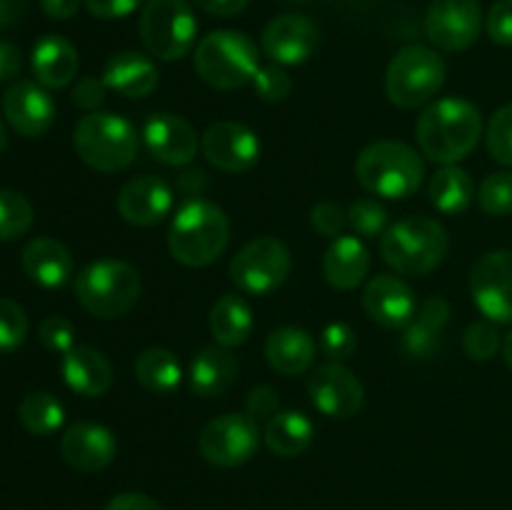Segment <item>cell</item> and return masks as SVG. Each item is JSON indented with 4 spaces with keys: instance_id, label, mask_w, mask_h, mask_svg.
<instances>
[{
    "instance_id": "obj_48",
    "label": "cell",
    "mask_w": 512,
    "mask_h": 510,
    "mask_svg": "<svg viewBox=\"0 0 512 510\" xmlns=\"http://www.w3.org/2000/svg\"><path fill=\"white\" fill-rule=\"evenodd\" d=\"M105 93H108V85L103 83V78H80L73 88V103L78 108L88 110V113H95L100 105L105 103Z\"/></svg>"
},
{
    "instance_id": "obj_32",
    "label": "cell",
    "mask_w": 512,
    "mask_h": 510,
    "mask_svg": "<svg viewBox=\"0 0 512 510\" xmlns=\"http://www.w3.org/2000/svg\"><path fill=\"white\" fill-rule=\"evenodd\" d=\"M135 378L148 393L170 395L180 388L183 368L168 348H145L135 358Z\"/></svg>"
},
{
    "instance_id": "obj_47",
    "label": "cell",
    "mask_w": 512,
    "mask_h": 510,
    "mask_svg": "<svg viewBox=\"0 0 512 510\" xmlns=\"http://www.w3.org/2000/svg\"><path fill=\"white\" fill-rule=\"evenodd\" d=\"M413 320L415 323L425 325V328L443 333L445 325H448L450 320V303L445 298H440V295H433V298L423 300V303L418 305Z\"/></svg>"
},
{
    "instance_id": "obj_34",
    "label": "cell",
    "mask_w": 512,
    "mask_h": 510,
    "mask_svg": "<svg viewBox=\"0 0 512 510\" xmlns=\"http://www.w3.org/2000/svg\"><path fill=\"white\" fill-rule=\"evenodd\" d=\"M33 205L18 190H0V243L23 238L33 225Z\"/></svg>"
},
{
    "instance_id": "obj_23",
    "label": "cell",
    "mask_w": 512,
    "mask_h": 510,
    "mask_svg": "<svg viewBox=\"0 0 512 510\" xmlns=\"http://www.w3.org/2000/svg\"><path fill=\"white\" fill-rule=\"evenodd\" d=\"M30 68H33L35 80H38L43 88H65V85H70L78 78V50H75V45L70 43V40H65L63 35H43V38L35 43L33 55H30Z\"/></svg>"
},
{
    "instance_id": "obj_17",
    "label": "cell",
    "mask_w": 512,
    "mask_h": 510,
    "mask_svg": "<svg viewBox=\"0 0 512 510\" xmlns=\"http://www.w3.org/2000/svg\"><path fill=\"white\" fill-rule=\"evenodd\" d=\"M3 115L23 138H40L55 120V100L38 80H18L3 93Z\"/></svg>"
},
{
    "instance_id": "obj_36",
    "label": "cell",
    "mask_w": 512,
    "mask_h": 510,
    "mask_svg": "<svg viewBox=\"0 0 512 510\" xmlns=\"http://www.w3.org/2000/svg\"><path fill=\"white\" fill-rule=\"evenodd\" d=\"M478 205L490 218H505L512 213V173H490L478 188Z\"/></svg>"
},
{
    "instance_id": "obj_15",
    "label": "cell",
    "mask_w": 512,
    "mask_h": 510,
    "mask_svg": "<svg viewBox=\"0 0 512 510\" xmlns=\"http://www.w3.org/2000/svg\"><path fill=\"white\" fill-rule=\"evenodd\" d=\"M308 395L315 408L335 420H348L360 413L365 390L358 375L343 363H323L310 373Z\"/></svg>"
},
{
    "instance_id": "obj_38",
    "label": "cell",
    "mask_w": 512,
    "mask_h": 510,
    "mask_svg": "<svg viewBox=\"0 0 512 510\" xmlns=\"http://www.w3.org/2000/svg\"><path fill=\"white\" fill-rule=\"evenodd\" d=\"M253 88L265 103H283L293 90V78L283 65H260L258 73L253 75Z\"/></svg>"
},
{
    "instance_id": "obj_28",
    "label": "cell",
    "mask_w": 512,
    "mask_h": 510,
    "mask_svg": "<svg viewBox=\"0 0 512 510\" xmlns=\"http://www.w3.org/2000/svg\"><path fill=\"white\" fill-rule=\"evenodd\" d=\"M315 353H318V345L313 335L295 325L273 330L265 340V358L270 368L283 375L308 373L315 363Z\"/></svg>"
},
{
    "instance_id": "obj_7",
    "label": "cell",
    "mask_w": 512,
    "mask_h": 510,
    "mask_svg": "<svg viewBox=\"0 0 512 510\" xmlns=\"http://www.w3.org/2000/svg\"><path fill=\"white\" fill-rule=\"evenodd\" d=\"M195 73L215 90H238L253 83L260 68L258 45L240 30H213L198 43Z\"/></svg>"
},
{
    "instance_id": "obj_8",
    "label": "cell",
    "mask_w": 512,
    "mask_h": 510,
    "mask_svg": "<svg viewBox=\"0 0 512 510\" xmlns=\"http://www.w3.org/2000/svg\"><path fill=\"white\" fill-rule=\"evenodd\" d=\"M445 75L448 65L438 50L428 45H405L385 70V95L398 108H420L443 90Z\"/></svg>"
},
{
    "instance_id": "obj_52",
    "label": "cell",
    "mask_w": 512,
    "mask_h": 510,
    "mask_svg": "<svg viewBox=\"0 0 512 510\" xmlns=\"http://www.w3.org/2000/svg\"><path fill=\"white\" fill-rule=\"evenodd\" d=\"M200 10L210 15H218V18H233V15L243 13L248 8L250 0H193Z\"/></svg>"
},
{
    "instance_id": "obj_44",
    "label": "cell",
    "mask_w": 512,
    "mask_h": 510,
    "mask_svg": "<svg viewBox=\"0 0 512 510\" xmlns=\"http://www.w3.org/2000/svg\"><path fill=\"white\" fill-rule=\"evenodd\" d=\"M310 225H313V230L318 235H323V238H340L345 230V225H348V210L340 208L338 203H318L313 205V210H310Z\"/></svg>"
},
{
    "instance_id": "obj_12",
    "label": "cell",
    "mask_w": 512,
    "mask_h": 510,
    "mask_svg": "<svg viewBox=\"0 0 512 510\" xmlns=\"http://www.w3.org/2000/svg\"><path fill=\"white\" fill-rule=\"evenodd\" d=\"M470 295L490 323H512V250H490L470 270Z\"/></svg>"
},
{
    "instance_id": "obj_45",
    "label": "cell",
    "mask_w": 512,
    "mask_h": 510,
    "mask_svg": "<svg viewBox=\"0 0 512 510\" xmlns=\"http://www.w3.org/2000/svg\"><path fill=\"white\" fill-rule=\"evenodd\" d=\"M485 30H488V38L495 45H503L510 48L512 45V0H498L493 3V8L488 10V18H485Z\"/></svg>"
},
{
    "instance_id": "obj_3",
    "label": "cell",
    "mask_w": 512,
    "mask_h": 510,
    "mask_svg": "<svg viewBox=\"0 0 512 510\" xmlns=\"http://www.w3.org/2000/svg\"><path fill=\"white\" fill-rule=\"evenodd\" d=\"M358 183L385 200H403L418 193L425 178V163L418 150L400 140H378L360 150L355 160Z\"/></svg>"
},
{
    "instance_id": "obj_33",
    "label": "cell",
    "mask_w": 512,
    "mask_h": 510,
    "mask_svg": "<svg viewBox=\"0 0 512 510\" xmlns=\"http://www.w3.org/2000/svg\"><path fill=\"white\" fill-rule=\"evenodd\" d=\"M18 418L28 433L40 435H53L63 428L65 410L63 403L55 398L48 390H33V393L25 395L18 405Z\"/></svg>"
},
{
    "instance_id": "obj_14",
    "label": "cell",
    "mask_w": 512,
    "mask_h": 510,
    "mask_svg": "<svg viewBox=\"0 0 512 510\" xmlns=\"http://www.w3.org/2000/svg\"><path fill=\"white\" fill-rule=\"evenodd\" d=\"M200 148L208 158L210 165H215L223 173H248L258 165L260 160V138L253 128L238 120H220L213 123L200 138Z\"/></svg>"
},
{
    "instance_id": "obj_50",
    "label": "cell",
    "mask_w": 512,
    "mask_h": 510,
    "mask_svg": "<svg viewBox=\"0 0 512 510\" xmlns=\"http://www.w3.org/2000/svg\"><path fill=\"white\" fill-rule=\"evenodd\" d=\"M23 70V50L10 40H0V83L18 78Z\"/></svg>"
},
{
    "instance_id": "obj_53",
    "label": "cell",
    "mask_w": 512,
    "mask_h": 510,
    "mask_svg": "<svg viewBox=\"0 0 512 510\" xmlns=\"http://www.w3.org/2000/svg\"><path fill=\"white\" fill-rule=\"evenodd\" d=\"M83 0H40V10L53 20H70L78 15Z\"/></svg>"
},
{
    "instance_id": "obj_35",
    "label": "cell",
    "mask_w": 512,
    "mask_h": 510,
    "mask_svg": "<svg viewBox=\"0 0 512 510\" xmlns=\"http://www.w3.org/2000/svg\"><path fill=\"white\" fill-rule=\"evenodd\" d=\"M388 220V208L375 198H358L348 208V225L358 238L373 240L378 235L383 238V233L388 230Z\"/></svg>"
},
{
    "instance_id": "obj_26",
    "label": "cell",
    "mask_w": 512,
    "mask_h": 510,
    "mask_svg": "<svg viewBox=\"0 0 512 510\" xmlns=\"http://www.w3.org/2000/svg\"><path fill=\"white\" fill-rule=\"evenodd\" d=\"M370 273V250L358 235H340L323 255V275L333 288L355 290Z\"/></svg>"
},
{
    "instance_id": "obj_4",
    "label": "cell",
    "mask_w": 512,
    "mask_h": 510,
    "mask_svg": "<svg viewBox=\"0 0 512 510\" xmlns=\"http://www.w3.org/2000/svg\"><path fill=\"white\" fill-rule=\"evenodd\" d=\"M450 248L448 230L430 215H408L390 225L380 238V255L403 275H428L445 260Z\"/></svg>"
},
{
    "instance_id": "obj_21",
    "label": "cell",
    "mask_w": 512,
    "mask_h": 510,
    "mask_svg": "<svg viewBox=\"0 0 512 510\" xmlns=\"http://www.w3.org/2000/svg\"><path fill=\"white\" fill-rule=\"evenodd\" d=\"M145 148L165 165H188L198 155V135L193 125L175 113H155L143 125Z\"/></svg>"
},
{
    "instance_id": "obj_16",
    "label": "cell",
    "mask_w": 512,
    "mask_h": 510,
    "mask_svg": "<svg viewBox=\"0 0 512 510\" xmlns=\"http://www.w3.org/2000/svg\"><path fill=\"white\" fill-rule=\"evenodd\" d=\"M263 53L275 65H300L313 58L320 45V30L310 18L298 13L278 15L263 30Z\"/></svg>"
},
{
    "instance_id": "obj_2",
    "label": "cell",
    "mask_w": 512,
    "mask_h": 510,
    "mask_svg": "<svg viewBox=\"0 0 512 510\" xmlns=\"http://www.w3.org/2000/svg\"><path fill=\"white\" fill-rule=\"evenodd\" d=\"M230 243V220L220 205L210 200H188L173 215L168 230V250L188 268H205L225 253Z\"/></svg>"
},
{
    "instance_id": "obj_19",
    "label": "cell",
    "mask_w": 512,
    "mask_h": 510,
    "mask_svg": "<svg viewBox=\"0 0 512 510\" xmlns=\"http://www.w3.org/2000/svg\"><path fill=\"white\" fill-rule=\"evenodd\" d=\"M60 453L70 468L80 470V473H98L115 460L118 440H115L113 430L105 425L80 420L63 433Z\"/></svg>"
},
{
    "instance_id": "obj_10",
    "label": "cell",
    "mask_w": 512,
    "mask_h": 510,
    "mask_svg": "<svg viewBox=\"0 0 512 510\" xmlns=\"http://www.w3.org/2000/svg\"><path fill=\"white\" fill-rule=\"evenodd\" d=\"M293 258L283 240L255 238L245 243L230 260V280L248 295H268L288 280Z\"/></svg>"
},
{
    "instance_id": "obj_30",
    "label": "cell",
    "mask_w": 512,
    "mask_h": 510,
    "mask_svg": "<svg viewBox=\"0 0 512 510\" xmlns=\"http://www.w3.org/2000/svg\"><path fill=\"white\" fill-rule=\"evenodd\" d=\"M210 333H213L215 343L230 350L248 343L250 333H253V310H250L248 300L235 293L215 300L213 310H210Z\"/></svg>"
},
{
    "instance_id": "obj_46",
    "label": "cell",
    "mask_w": 512,
    "mask_h": 510,
    "mask_svg": "<svg viewBox=\"0 0 512 510\" xmlns=\"http://www.w3.org/2000/svg\"><path fill=\"white\" fill-rule=\"evenodd\" d=\"M280 408V393L273 385H258L245 398V413L253 420H270Z\"/></svg>"
},
{
    "instance_id": "obj_11",
    "label": "cell",
    "mask_w": 512,
    "mask_h": 510,
    "mask_svg": "<svg viewBox=\"0 0 512 510\" xmlns=\"http://www.w3.org/2000/svg\"><path fill=\"white\" fill-rule=\"evenodd\" d=\"M260 440L258 420L248 413H225L200 430L198 450L215 468H238L258 453Z\"/></svg>"
},
{
    "instance_id": "obj_55",
    "label": "cell",
    "mask_w": 512,
    "mask_h": 510,
    "mask_svg": "<svg viewBox=\"0 0 512 510\" xmlns=\"http://www.w3.org/2000/svg\"><path fill=\"white\" fill-rule=\"evenodd\" d=\"M503 358H505V363H508V368L512 370V330L505 335V340H503Z\"/></svg>"
},
{
    "instance_id": "obj_42",
    "label": "cell",
    "mask_w": 512,
    "mask_h": 510,
    "mask_svg": "<svg viewBox=\"0 0 512 510\" xmlns=\"http://www.w3.org/2000/svg\"><path fill=\"white\" fill-rule=\"evenodd\" d=\"M38 338L50 353L65 355L70 348H75V328L70 320L60 318V315H48L43 318L38 328Z\"/></svg>"
},
{
    "instance_id": "obj_25",
    "label": "cell",
    "mask_w": 512,
    "mask_h": 510,
    "mask_svg": "<svg viewBox=\"0 0 512 510\" xmlns=\"http://www.w3.org/2000/svg\"><path fill=\"white\" fill-rule=\"evenodd\" d=\"M103 83L123 98H148L158 88V68L148 55L123 50L110 55L103 68Z\"/></svg>"
},
{
    "instance_id": "obj_41",
    "label": "cell",
    "mask_w": 512,
    "mask_h": 510,
    "mask_svg": "<svg viewBox=\"0 0 512 510\" xmlns=\"http://www.w3.org/2000/svg\"><path fill=\"white\" fill-rule=\"evenodd\" d=\"M503 348L498 328L493 323H473L463 333V350L470 360H490Z\"/></svg>"
},
{
    "instance_id": "obj_9",
    "label": "cell",
    "mask_w": 512,
    "mask_h": 510,
    "mask_svg": "<svg viewBox=\"0 0 512 510\" xmlns=\"http://www.w3.org/2000/svg\"><path fill=\"white\" fill-rule=\"evenodd\" d=\"M140 38L153 58L173 63L198 40V18L188 0H148L140 10Z\"/></svg>"
},
{
    "instance_id": "obj_27",
    "label": "cell",
    "mask_w": 512,
    "mask_h": 510,
    "mask_svg": "<svg viewBox=\"0 0 512 510\" xmlns=\"http://www.w3.org/2000/svg\"><path fill=\"white\" fill-rule=\"evenodd\" d=\"M190 390L200 398H218L238 378V360L223 345H205L190 363Z\"/></svg>"
},
{
    "instance_id": "obj_56",
    "label": "cell",
    "mask_w": 512,
    "mask_h": 510,
    "mask_svg": "<svg viewBox=\"0 0 512 510\" xmlns=\"http://www.w3.org/2000/svg\"><path fill=\"white\" fill-rule=\"evenodd\" d=\"M5 145H8V133H5L3 120H0V153H3V150H5Z\"/></svg>"
},
{
    "instance_id": "obj_43",
    "label": "cell",
    "mask_w": 512,
    "mask_h": 510,
    "mask_svg": "<svg viewBox=\"0 0 512 510\" xmlns=\"http://www.w3.org/2000/svg\"><path fill=\"white\" fill-rule=\"evenodd\" d=\"M440 343H443V333H438V330L425 328V325L415 323V320L405 325L403 350L410 358H430V355L438 353Z\"/></svg>"
},
{
    "instance_id": "obj_24",
    "label": "cell",
    "mask_w": 512,
    "mask_h": 510,
    "mask_svg": "<svg viewBox=\"0 0 512 510\" xmlns=\"http://www.w3.org/2000/svg\"><path fill=\"white\" fill-rule=\"evenodd\" d=\"M23 270L40 288H63L73 278V255L60 240L40 235L23 248Z\"/></svg>"
},
{
    "instance_id": "obj_13",
    "label": "cell",
    "mask_w": 512,
    "mask_h": 510,
    "mask_svg": "<svg viewBox=\"0 0 512 510\" xmlns=\"http://www.w3.org/2000/svg\"><path fill=\"white\" fill-rule=\"evenodd\" d=\"M483 30L480 0H433L425 13V35L443 53H460L478 40Z\"/></svg>"
},
{
    "instance_id": "obj_6",
    "label": "cell",
    "mask_w": 512,
    "mask_h": 510,
    "mask_svg": "<svg viewBox=\"0 0 512 510\" xmlns=\"http://www.w3.org/2000/svg\"><path fill=\"white\" fill-rule=\"evenodd\" d=\"M73 145L80 160L93 170L118 173L135 160L140 138L130 120L115 113L95 110V113L83 115L78 120L73 130Z\"/></svg>"
},
{
    "instance_id": "obj_39",
    "label": "cell",
    "mask_w": 512,
    "mask_h": 510,
    "mask_svg": "<svg viewBox=\"0 0 512 510\" xmlns=\"http://www.w3.org/2000/svg\"><path fill=\"white\" fill-rule=\"evenodd\" d=\"M488 150L498 163L512 168V103L495 110L488 123Z\"/></svg>"
},
{
    "instance_id": "obj_51",
    "label": "cell",
    "mask_w": 512,
    "mask_h": 510,
    "mask_svg": "<svg viewBox=\"0 0 512 510\" xmlns=\"http://www.w3.org/2000/svg\"><path fill=\"white\" fill-rule=\"evenodd\" d=\"M105 510H163V505L158 500H153L150 495L145 493H118L108 500Z\"/></svg>"
},
{
    "instance_id": "obj_37",
    "label": "cell",
    "mask_w": 512,
    "mask_h": 510,
    "mask_svg": "<svg viewBox=\"0 0 512 510\" xmlns=\"http://www.w3.org/2000/svg\"><path fill=\"white\" fill-rule=\"evenodd\" d=\"M28 338V315L23 305L0 298V353H13Z\"/></svg>"
},
{
    "instance_id": "obj_1",
    "label": "cell",
    "mask_w": 512,
    "mask_h": 510,
    "mask_svg": "<svg viewBox=\"0 0 512 510\" xmlns=\"http://www.w3.org/2000/svg\"><path fill=\"white\" fill-rule=\"evenodd\" d=\"M483 135V113L465 98H440L423 110L415 125L420 153L440 165H458Z\"/></svg>"
},
{
    "instance_id": "obj_31",
    "label": "cell",
    "mask_w": 512,
    "mask_h": 510,
    "mask_svg": "<svg viewBox=\"0 0 512 510\" xmlns=\"http://www.w3.org/2000/svg\"><path fill=\"white\" fill-rule=\"evenodd\" d=\"M430 203L443 215H460L473 205L475 183L468 170L458 165H443L438 173L430 178L428 185Z\"/></svg>"
},
{
    "instance_id": "obj_40",
    "label": "cell",
    "mask_w": 512,
    "mask_h": 510,
    "mask_svg": "<svg viewBox=\"0 0 512 510\" xmlns=\"http://www.w3.org/2000/svg\"><path fill=\"white\" fill-rule=\"evenodd\" d=\"M358 348V335L348 323H328L320 333V353L330 360V363H343Z\"/></svg>"
},
{
    "instance_id": "obj_54",
    "label": "cell",
    "mask_w": 512,
    "mask_h": 510,
    "mask_svg": "<svg viewBox=\"0 0 512 510\" xmlns=\"http://www.w3.org/2000/svg\"><path fill=\"white\" fill-rule=\"evenodd\" d=\"M28 13V0H0V30L13 28Z\"/></svg>"
},
{
    "instance_id": "obj_5",
    "label": "cell",
    "mask_w": 512,
    "mask_h": 510,
    "mask_svg": "<svg viewBox=\"0 0 512 510\" xmlns=\"http://www.w3.org/2000/svg\"><path fill=\"white\" fill-rule=\"evenodd\" d=\"M143 293L138 268L125 260H93L75 275V298L95 318H120L130 313Z\"/></svg>"
},
{
    "instance_id": "obj_29",
    "label": "cell",
    "mask_w": 512,
    "mask_h": 510,
    "mask_svg": "<svg viewBox=\"0 0 512 510\" xmlns=\"http://www.w3.org/2000/svg\"><path fill=\"white\" fill-rule=\"evenodd\" d=\"M313 438V420L300 410H278L263 428L265 445L278 458H298L313 445Z\"/></svg>"
},
{
    "instance_id": "obj_18",
    "label": "cell",
    "mask_w": 512,
    "mask_h": 510,
    "mask_svg": "<svg viewBox=\"0 0 512 510\" xmlns=\"http://www.w3.org/2000/svg\"><path fill=\"white\" fill-rule=\"evenodd\" d=\"M363 308L373 323L383 328H405L415 318L418 298L415 290L398 275H375L363 290Z\"/></svg>"
},
{
    "instance_id": "obj_22",
    "label": "cell",
    "mask_w": 512,
    "mask_h": 510,
    "mask_svg": "<svg viewBox=\"0 0 512 510\" xmlns=\"http://www.w3.org/2000/svg\"><path fill=\"white\" fill-rule=\"evenodd\" d=\"M63 380L73 393L83 398H100L113 385V365L100 350L90 345H75L63 355Z\"/></svg>"
},
{
    "instance_id": "obj_49",
    "label": "cell",
    "mask_w": 512,
    "mask_h": 510,
    "mask_svg": "<svg viewBox=\"0 0 512 510\" xmlns=\"http://www.w3.org/2000/svg\"><path fill=\"white\" fill-rule=\"evenodd\" d=\"M143 3L145 0H85V8L100 20H118L128 18Z\"/></svg>"
},
{
    "instance_id": "obj_20",
    "label": "cell",
    "mask_w": 512,
    "mask_h": 510,
    "mask_svg": "<svg viewBox=\"0 0 512 510\" xmlns=\"http://www.w3.org/2000/svg\"><path fill=\"white\" fill-rule=\"evenodd\" d=\"M173 188L158 175H140L128 180L118 193V213L125 223L153 228L173 210Z\"/></svg>"
}]
</instances>
